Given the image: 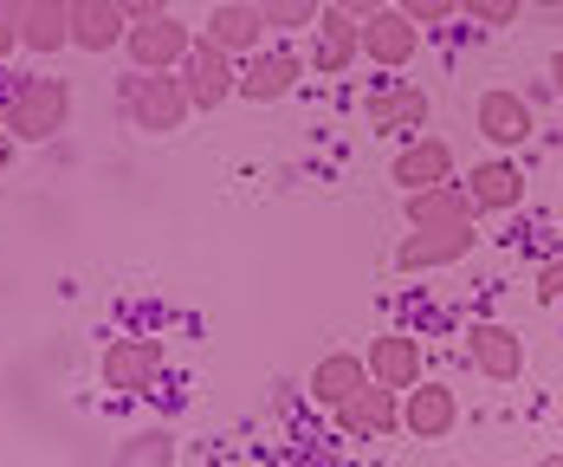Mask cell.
Wrapping results in <instances>:
<instances>
[{"label": "cell", "mask_w": 563, "mask_h": 467, "mask_svg": "<svg viewBox=\"0 0 563 467\" xmlns=\"http://www.w3.org/2000/svg\"><path fill=\"white\" fill-rule=\"evenodd\" d=\"M65 123H71V85L58 72H26L0 105V130L13 143H53Z\"/></svg>", "instance_id": "6da1fadb"}, {"label": "cell", "mask_w": 563, "mask_h": 467, "mask_svg": "<svg viewBox=\"0 0 563 467\" xmlns=\"http://www.w3.org/2000/svg\"><path fill=\"white\" fill-rule=\"evenodd\" d=\"M117 105L130 117V130H150V137H169L188 123V85L175 78V72H123V85H117Z\"/></svg>", "instance_id": "7a4b0ae2"}, {"label": "cell", "mask_w": 563, "mask_h": 467, "mask_svg": "<svg viewBox=\"0 0 563 467\" xmlns=\"http://www.w3.org/2000/svg\"><path fill=\"white\" fill-rule=\"evenodd\" d=\"M195 40L201 33L188 20L163 13V20H143V26L123 33V58H130V72H181V58L195 53Z\"/></svg>", "instance_id": "3957f363"}, {"label": "cell", "mask_w": 563, "mask_h": 467, "mask_svg": "<svg viewBox=\"0 0 563 467\" xmlns=\"http://www.w3.org/2000/svg\"><path fill=\"white\" fill-rule=\"evenodd\" d=\"M175 78L188 85V105H195V111H221L227 98L240 91V58H227V53H214L208 40H195V53L181 58Z\"/></svg>", "instance_id": "277c9868"}, {"label": "cell", "mask_w": 563, "mask_h": 467, "mask_svg": "<svg viewBox=\"0 0 563 467\" xmlns=\"http://www.w3.org/2000/svg\"><path fill=\"white\" fill-rule=\"evenodd\" d=\"M363 123L369 130H389V137H415V130H428V91L408 85V78H383L363 98Z\"/></svg>", "instance_id": "5b68a950"}, {"label": "cell", "mask_w": 563, "mask_h": 467, "mask_svg": "<svg viewBox=\"0 0 563 467\" xmlns=\"http://www.w3.org/2000/svg\"><path fill=\"white\" fill-rule=\"evenodd\" d=\"M98 370H104V390L143 397V390L156 383V370H163V338H111Z\"/></svg>", "instance_id": "8992f818"}, {"label": "cell", "mask_w": 563, "mask_h": 467, "mask_svg": "<svg viewBox=\"0 0 563 467\" xmlns=\"http://www.w3.org/2000/svg\"><path fill=\"white\" fill-rule=\"evenodd\" d=\"M298 78H305V58L285 53V46H266V53H253L240 65V91L233 98H246V105H279L298 91Z\"/></svg>", "instance_id": "52a82bcc"}, {"label": "cell", "mask_w": 563, "mask_h": 467, "mask_svg": "<svg viewBox=\"0 0 563 467\" xmlns=\"http://www.w3.org/2000/svg\"><path fill=\"white\" fill-rule=\"evenodd\" d=\"M453 422H460V397H453V383L421 377V383L401 397V428H408L415 442H448Z\"/></svg>", "instance_id": "ba28073f"}, {"label": "cell", "mask_w": 563, "mask_h": 467, "mask_svg": "<svg viewBox=\"0 0 563 467\" xmlns=\"http://www.w3.org/2000/svg\"><path fill=\"white\" fill-rule=\"evenodd\" d=\"M201 40L214 46V53H227V58H246L253 53H266L260 40H266V13L260 7H246V0H221L214 13H208V26H201Z\"/></svg>", "instance_id": "9c48e42d"}, {"label": "cell", "mask_w": 563, "mask_h": 467, "mask_svg": "<svg viewBox=\"0 0 563 467\" xmlns=\"http://www.w3.org/2000/svg\"><path fill=\"white\" fill-rule=\"evenodd\" d=\"M479 137L493 143V150H518V143H531V130H538V117H531V98H518L511 85H493L486 98H479Z\"/></svg>", "instance_id": "30bf717a"}, {"label": "cell", "mask_w": 563, "mask_h": 467, "mask_svg": "<svg viewBox=\"0 0 563 467\" xmlns=\"http://www.w3.org/2000/svg\"><path fill=\"white\" fill-rule=\"evenodd\" d=\"M473 228H408V240L395 247V267L401 273H434V267H453L473 253Z\"/></svg>", "instance_id": "8fae6325"}, {"label": "cell", "mask_w": 563, "mask_h": 467, "mask_svg": "<svg viewBox=\"0 0 563 467\" xmlns=\"http://www.w3.org/2000/svg\"><path fill=\"white\" fill-rule=\"evenodd\" d=\"M460 188H466L473 215H511V208L525 202V175H518L511 156H486V163H473Z\"/></svg>", "instance_id": "7c38bea8"}, {"label": "cell", "mask_w": 563, "mask_h": 467, "mask_svg": "<svg viewBox=\"0 0 563 467\" xmlns=\"http://www.w3.org/2000/svg\"><path fill=\"white\" fill-rule=\"evenodd\" d=\"M395 188L401 195H421V188H441V182H453V150L441 143V137H415V143H401L395 150Z\"/></svg>", "instance_id": "4fadbf2b"}, {"label": "cell", "mask_w": 563, "mask_h": 467, "mask_svg": "<svg viewBox=\"0 0 563 467\" xmlns=\"http://www.w3.org/2000/svg\"><path fill=\"white\" fill-rule=\"evenodd\" d=\"M415 53H421V26H415L401 7L376 13V20H363V58H369V65H383V72H401V65H408Z\"/></svg>", "instance_id": "5bb4252c"}, {"label": "cell", "mask_w": 563, "mask_h": 467, "mask_svg": "<svg viewBox=\"0 0 563 467\" xmlns=\"http://www.w3.org/2000/svg\"><path fill=\"white\" fill-rule=\"evenodd\" d=\"M466 357H473V370L479 377H493V383H511L518 370H525V338L511 332V325H473L466 332Z\"/></svg>", "instance_id": "9a60e30c"}, {"label": "cell", "mask_w": 563, "mask_h": 467, "mask_svg": "<svg viewBox=\"0 0 563 467\" xmlns=\"http://www.w3.org/2000/svg\"><path fill=\"white\" fill-rule=\"evenodd\" d=\"M338 428L356 435V442H383V435L401 428V397L383 390V383H369V390H356V397L338 409Z\"/></svg>", "instance_id": "2e32d148"}, {"label": "cell", "mask_w": 563, "mask_h": 467, "mask_svg": "<svg viewBox=\"0 0 563 467\" xmlns=\"http://www.w3.org/2000/svg\"><path fill=\"white\" fill-rule=\"evenodd\" d=\"M311 72H350L356 53H363V20H350L343 7H324L318 26H311Z\"/></svg>", "instance_id": "e0dca14e"}, {"label": "cell", "mask_w": 563, "mask_h": 467, "mask_svg": "<svg viewBox=\"0 0 563 467\" xmlns=\"http://www.w3.org/2000/svg\"><path fill=\"white\" fill-rule=\"evenodd\" d=\"M363 363H369V383H383V390H395V397H408V390L421 383V363H428V357H421V345H415V338L383 332V338L369 345V357H363Z\"/></svg>", "instance_id": "ac0fdd59"}, {"label": "cell", "mask_w": 563, "mask_h": 467, "mask_svg": "<svg viewBox=\"0 0 563 467\" xmlns=\"http://www.w3.org/2000/svg\"><path fill=\"white\" fill-rule=\"evenodd\" d=\"M356 390H369V363H363L356 350H324V357L311 363V403L343 409Z\"/></svg>", "instance_id": "d6986e66"}, {"label": "cell", "mask_w": 563, "mask_h": 467, "mask_svg": "<svg viewBox=\"0 0 563 467\" xmlns=\"http://www.w3.org/2000/svg\"><path fill=\"white\" fill-rule=\"evenodd\" d=\"M401 215H408V228H473V202H466L460 182L421 188V195H401Z\"/></svg>", "instance_id": "ffe728a7"}, {"label": "cell", "mask_w": 563, "mask_h": 467, "mask_svg": "<svg viewBox=\"0 0 563 467\" xmlns=\"http://www.w3.org/2000/svg\"><path fill=\"white\" fill-rule=\"evenodd\" d=\"M123 33H130V20L117 13L111 0H71V46L78 53H111V46H123Z\"/></svg>", "instance_id": "44dd1931"}, {"label": "cell", "mask_w": 563, "mask_h": 467, "mask_svg": "<svg viewBox=\"0 0 563 467\" xmlns=\"http://www.w3.org/2000/svg\"><path fill=\"white\" fill-rule=\"evenodd\" d=\"M20 46L33 58H53L71 46V0H33L20 20Z\"/></svg>", "instance_id": "7402d4cb"}, {"label": "cell", "mask_w": 563, "mask_h": 467, "mask_svg": "<svg viewBox=\"0 0 563 467\" xmlns=\"http://www.w3.org/2000/svg\"><path fill=\"white\" fill-rule=\"evenodd\" d=\"M117 467H175V435L169 428H136L130 442H117Z\"/></svg>", "instance_id": "603a6c76"}, {"label": "cell", "mask_w": 563, "mask_h": 467, "mask_svg": "<svg viewBox=\"0 0 563 467\" xmlns=\"http://www.w3.org/2000/svg\"><path fill=\"white\" fill-rule=\"evenodd\" d=\"M331 0H260V13H266V26L273 33H298V26H318V13H324Z\"/></svg>", "instance_id": "cb8c5ba5"}, {"label": "cell", "mask_w": 563, "mask_h": 467, "mask_svg": "<svg viewBox=\"0 0 563 467\" xmlns=\"http://www.w3.org/2000/svg\"><path fill=\"white\" fill-rule=\"evenodd\" d=\"M395 7H401V13H408V20H415L421 33H428V26H441V20H453V13H460L466 0H395Z\"/></svg>", "instance_id": "d4e9b609"}, {"label": "cell", "mask_w": 563, "mask_h": 467, "mask_svg": "<svg viewBox=\"0 0 563 467\" xmlns=\"http://www.w3.org/2000/svg\"><path fill=\"white\" fill-rule=\"evenodd\" d=\"M460 13L479 20V26H493V33H499V26H518V0H466Z\"/></svg>", "instance_id": "484cf974"}, {"label": "cell", "mask_w": 563, "mask_h": 467, "mask_svg": "<svg viewBox=\"0 0 563 467\" xmlns=\"http://www.w3.org/2000/svg\"><path fill=\"white\" fill-rule=\"evenodd\" d=\"M538 305H563V253H551L538 273Z\"/></svg>", "instance_id": "4316f807"}, {"label": "cell", "mask_w": 563, "mask_h": 467, "mask_svg": "<svg viewBox=\"0 0 563 467\" xmlns=\"http://www.w3.org/2000/svg\"><path fill=\"white\" fill-rule=\"evenodd\" d=\"M111 7L130 20V26H143V20H163V13H169V0H111Z\"/></svg>", "instance_id": "83f0119b"}, {"label": "cell", "mask_w": 563, "mask_h": 467, "mask_svg": "<svg viewBox=\"0 0 563 467\" xmlns=\"http://www.w3.org/2000/svg\"><path fill=\"white\" fill-rule=\"evenodd\" d=\"M331 7H343L350 20H376V13H389L395 0H331Z\"/></svg>", "instance_id": "f1b7e54d"}, {"label": "cell", "mask_w": 563, "mask_h": 467, "mask_svg": "<svg viewBox=\"0 0 563 467\" xmlns=\"http://www.w3.org/2000/svg\"><path fill=\"white\" fill-rule=\"evenodd\" d=\"M26 7H33V0H0V20H13V26H20V20H26Z\"/></svg>", "instance_id": "f546056e"}, {"label": "cell", "mask_w": 563, "mask_h": 467, "mask_svg": "<svg viewBox=\"0 0 563 467\" xmlns=\"http://www.w3.org/2000/svg\"><path fill=\"white\" fill-rule=\"evenodd\" d=\"M13 46H20V26H13V20H0V58L13 53Z\"/></svg>", "instance_id": "4dcf8cb0"}, {"label": "cell", "mask_w": 563, "mask_h": 467, "mask_svg": "<svg viewBox=\"0 0 563 467\" xmlns=\"http://www.w3.org/2000/svg\"><path fill=\"white\" fill-rule=\"evenodd\" d=\"M7 163H13V137L0 130V175H7Z\"/></svg>", "instance_id": "1f68e13d"}, {"label": "cell", "mask_w": 563, "mask_h": 467, "mask_svg": "<svg viewBox=\"0 0 563 467\" xmlns=\"http://www.w3.org/2000/svg\"><path fill=\"white\" fill-rule=\"evenodd\" d=\"M551 91H558V98H563V53L551 58Z\"/></svg>", "instance_id": "d6a6232c"}, {"label": "cell", "mask_w": 563, "mask_h": 467, "mask_svg": "<svg viewBox=\"0 0 563 467\" xmlns=\"http://www.w3.org/2000/svg\"><path fill=\"white\" fill-rule=\"evenodd\" d=\"M531 467H563V455H544V461H531Z\"/></svg>", "instance_id": "836d02e7"}, {"label": "cell", "mask_w": 563, "mask_h": 467, "mask_svg": "<svg viewBox=\"0 0 563 467\" xmlns=\"http://www.w3.org/2000/svg\"><path fill=\"white\" fill-rule=\"evenodd\" d=\"M531 7H544V13H558V7H563V0H531Z\"/></svg>", "instance_id": "e575fe53"}, {"label": "cell", "mask_w": 563, "mask_h": 467, "mask_svg": "<svg viewBox=\"0 0 563 467\" xmlns=\"http://www.w3.org/2000/svg\"><path fill=\"white\" fill-rule=\"evenodd\" d=\"M246 7H260V0H246Z\"/></svg>", "instance_id": "d590c367"}]
</instances>
